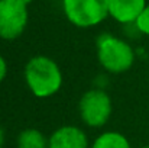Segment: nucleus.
Segmentation results:
<instances>
[{
    "label": "nucleus",
    "mask_w": 149,
    "mask_h": 148,
    "mask_svg": "<svg viewBox=\"0 0 149 148\" xmlns=\"http://www.w3.org/2000/svg\"><path fill=\"white\" fill-rule=\"evenodd\" d=\"M29 20L28 4L22 0H0V38L17 39L26 29Z\"/></svg>",
    "instance_id": "obj_5"
},
{
    "label": "nucleus",
    "mask_w": 149,
    "mask_h": 148,
    "mask_svg": "<svg viewBox=\"0 0 149 148\" xmlns=\"http://www.w3.org/2000/svg\"><path fill=\"white\" fill-rule=\"evenodd\" d=\"M141 148H149V144H146V145H143V147H141Z\"/></svg>",
    "instance_id": "obj_14"
},
{
    "label": "nucleus",
    "mask_w": 149,
    "mask_h": 148,
    "mask_svg": "<svg viewBox=\"0 0 149 148\" xmlns=\"http://www.w3.org/2000/svg\"><path fill=\"white\" fill-rule=\"evenodd\" d=\"M17 148H48V137L36 128H26L19 132L16 140Z\"/></svg>",
    "instance_id": "obj_9"
},
{
    "label": "nucleus",
    "mask_w": 149,
    "mask_h": 148,
    "mask_svg": "<svg viewBox=\"0 0 149 148\" xmlns=\"http://www.w3.org/2000/svg\"><path fill=\"white\" fill-rule=\"evenodd\" d=\"M22 1H23V3H26V4H28V6H29V4H31V3H32V0H22Z\"/></svg>",
    "instance_id": "obj_13"
},
{
    "label": "nucleus",
    "mask_w": 149,
    "mask_h": 148,
    "mask_svg": "<svg viewBox=\"0 0 149 148\" xmlns=\"http://www.w3.org/2000/svg\"><path fill=\"white\" fill-rule=\"evenodd\" d=\"M135 26H136V29L139 31L141 35L149 36V3L145 6L142 13L138 16V19L135 22Z\"/></svg>",
    "instance_id": "obj_10"
},
{
    "label": "nucleus",
    "mask_w": 149,
    "mask_h": 148,
    "mask_svg": "<svg viewBox=\"0 0 149 148\" xmlns=\"http://www.w3.org/2000/svg\"><path fill=\"white\" fill-rule=\"evenodd\" d=\"M78 113L81 122L88 128H103L111 118L113 103L104 89H90L78 102Z\"/></svg>",
    "instance_id": "obj_4"
},
{
    "label": "nucleus",
    "mask_w": 149,
    "mask_h": 148,
    "mask_svg": "<svg viewBox=\"0 0 149 148\" xmlns=\"http://www.w3.org/2000/svg\"><path fill=\"white\" fill-rule=\"evenodd\" d=\"M67 20L77 28H94L109 18V0H62Z\"/></svg>",
    "instance_id": "obj_3"
},
{
    "label": "nucleus",
    "mask_w": 149,
    "mask_h": 148,
    "mask_svg": "<svg viewBox=\"0 0 149 148\" xmlns=\"http://www.w3.org/2000/svg\"><path fill=\"white\" fill-rule=\"evenodd\" d=\"M146 4V0H109V18L123 26L132 25Z\"/></svg>",
    "instance_id": "obj_7"
},
{
    "label": "nucleus",
    "mask_w": 149,
    "mask_h": 148,
    "mask_svg": "<svg viewBox=\"0 0 149 148\" xmlns=\"http://www.w3.org/2000/svg\"><path fill=\"white\" fill-rule=\"evenodd\" d=\"M6 76H7V62H6L4 57L0 54V83L4 81Z\"/></svg>",
    "instance_id": "obj_11"
},
{
    "label": "nucleus",
    "mask_w": 149,
    "mask_h": 148,
    "mask_svg": "<svg viewBox=\"0 0 149 148\" xmlns=\"http://www.w3.org/2000/svg\"><path fill=\"white\" fill-rule=\"evenodd\" d=\"M97 60L109 74L129 71L136 60V52L130 42L111 34H101L96 41Z\"/></svg>",
    "instance_id": "obj_2"
},
{
    "label": "nucleus",
    "mask_w": 149,
    "mask_h": 148,
    "mask_svg": "<svg viewBox=\"0 0 149 148\" xmlns=\"http://www.w3.org/2000/svg\"><path fill=\"white\" fill-rule=\"evenodd\" d=\"M4 129H3V126L0 125V147H3V144H4Z\"/></svg>",
    "instance_id": "obj_12"
},
{
    "label": "nucleus",
    "mask_w": 149,
    "mask_h": 148,
    "mask_svg": "<svg viewBox=\"0 0 149 148\" xmlns=\"http://www.w3.org/2000/svg\"><path fill=\"white\" fill-rule=\"evenodd\" d=\"M25 83L29 92L38 99L56 95L64 83L61 67L47 55H35L25 65Z\"/></svg>",
    "instance_id": "obj_1"
},
{
    "label": "nucleus",
    "mask_w": 149,
    "mask_h": 148,
    "mask_svg": "<svg viewBox=\"0 0 149 148\" xmlns=\"http://www.w3.org/2000/svg\"><path fill=\"white\" fill-rule=\"evenodd\" d=\"M90 148H132V144L119 131H104L96 137Z\"/></svg>",
    "instance_id": "obj_8"
},
{
    "label": "nucleus",
    "mask_w": 149,
    "mask_h": 148,
    "mask_svg": "<svg viewBox=\"0 0 149 148\" xmlns=\"http://www.w3.org/2000/svg\"><path fill=\"white\" fill-rule=\"evenodd\" d=\"M0 148H3V147H0Z\"/></svg>",
    "instance_id": "obj_15"
},
{
    "label": "nucleus",
    "mask_w": 149,
    "mask_h": 148,
    "mask_svg": "<svg viewBox=\"0 0 149 148\" xmlns=\"http://www.w3.org/2000/svg\"><path fill=\"white\" fill-rule=\"evenodd\" d=\"M48 148H90V142L83 128L62 125L48 137Z\"/></svg>",
    "instance_id": "obj_6"
}]
</instances>
